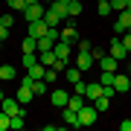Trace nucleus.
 Wrapping results in <instances>:
<instances>
[{"label": "nucleus", "instance_id": "obj_40", "mask_svg": "<svg viewBox=\"0 0 131 131\" xmlns=\"http://www.w3.org/2000/svg\"><path fill=\"white\" fill-rule=\"evenodd\" d=\"M41 3H52V0H41Z\"/></svg>", "mask_w": 131, "mask_h": 131}, {"label": "nucleus", "instance_id": "obj_1", "mask_svg": "<svg viewBox=\"0 0 131 131\" xmlns=\"http://www.w3.org/2000/svg\"><path fill=\"white\" fill-rule=\"evenodd\" d=\"M0 111H6L9 117H15V114H26V105H20V102H18V96H15V99H6V96H3V102H0Z\"/></svg>", "mask_w": 131, "mask_h": 131}, {"label": "nucleus", "instance_id": "obj_28", "mask_svg": "<svg viewBox=\"0 0 131 131\" xmlns=\"http://www.w3.org/2000/svg\"><path fill=\"white\" fill-rule=\"evenodd\" d=\"M9 128H12V117L6 111H0V131H9Z\"/></svg>", "mask_w": 131, "mask_h": 131}, {"label": "nucleus", "instance_id": "obj_32", "mask_svg": "<svg viewBox=\"0 0 131 131\" xmlns=\"http://www.w3.org/2000/svg\"><path fill=\"white\" fill-rule=\"evenodd\" d=\"M35 61H38V58H35V52H24V67H26V70L35 64Z\"/></svg>", "mask_w": 131, "mask_h": 131}, {"label": "nucleus", "instance_id": "obj_34", "mask_svg": "<svg viewBox=\"0 0 131 131\" xmlns=\"http://www.w3.org/2000/svg\"><path fill=\"white\" fill-rule=\"evenodd\" d=\"M122 44H125V50L131 52V29H128V32H122Z\"/></svg>", "mask_w": 131, "mask_h": 131}, {"label": "nucleus", "instance_id": "obj_29", "mask_svg": "<svg viewBox=\"0 0 131 131\" xmlns=\"http://www.w3.org/2000/svg\"><path fill=\"white\" fill-rule=\"evenodd\" d=\"M111 9H117V12H125V9H128V0H111Z\"/></svg>", "mask_w": 131, "mask_h": 131}, {"label": "nucleus", "instance_id": "obj_31", "mask_svg": "<svg viewBox=\"0 0 131 131\" xmlns=\"http://www.w3.org/2000/svg\"><path fill=\"white\" fill-rule=\"evenodd\" d=\"M84 90H88V82H84V79H79V82L73 84V93H82L84 96Z\"/></svg>", "mask_w": 131, "mask_h": 131}, {"label": "nucleus", "instance_id": "obj_41", "mask_svg": "<svg viewBox=\"0 0 131 131\" xmlns=\"http://www.w3.org/2000/svg\"><path fill=\"white\" fill-rule=\"evenodd\" d=\"M96 3H105V0H96Z\"/></svg>", "mask_w": 131, "mask_h": 131}, {"label": "nucleus", "instance_id": "obj_37", "mask_svg": "<svg viewBox=\"0 0 131 131\" xmlns=\"http://www.w3.org/2000/svg\"><path fill=\"white\" fill-rule=\"evenodd\" d=\"M119 131H131V119H122L119 122Z\"/></svg>", "mask_w": 131, "mask_h": 131}, {"label": "nucleus", "instance_id": "obj_23", "mask_svg": "<svg viewBox=\"0 0 131 131\" xmlns=\"http://www.w3.org/2000/svg\"><path fill=\"white\" fill-rule=\"evenodd\" d=\"M93 108L102 114V111H108V108H111V99H108V96H99V99H93Z\"/></svg>", "mask_w": 131, "mask_h": 131}, {"label": "nucleus", "instance_id": "obj_13", "mask_svg": "<svg viewBox=\"0 0 131 131\" xmlns=\"http://www.w3.org/2000/svg\"><path fill=\"white\" fill-rule=\"evenodd\" d=\"M32 93H35V99L38 96H47L50 93V84L44 82V79H32Z\"/></svg>", "mask_w": 131, "mask_h": 131}, {"label": "nucleus", "instance_id": "obj_17", "mask_svg": "<svg viewBox=\"0 0 131 131\" xmlns=\"http://www.w3.org/2000/svg\"><path fill=\"white\" fill-rule=\"evenodd\" d=\"M76 29H79V26H76V24H67L64 29H61V41H76V35H79V32H76Z\"/></svg>", "mask_w": 131, "mask_h": 131}, {"label": "nucleus", "instance_id": "obj_7", "mask_svg": "<svg viewBox=\"0 0 131 131\" xmlns=\"http://www.w3.org/2000/svg\"><path fill=\"white\" fill-rule=\"evenodd\" d=\"M108 52H111V56L117 58V61H122V58L128 56V50H125V44H122V38H119V35H117V38L111 41V47H108Z\"/></svg>", "mask_w": 131, "mask_h": 131}, {"label": "nucleus", "instance_id": "obj_38", "mask_svg": "<svg viewBox=\"0 0 131 131\" xmlns=\"http://www.w3.org/2000/svg\"><path fill=\"white\" fill-rule=\"evenodd\" d=\"M26 3H29V6H32V3H41V0H26Z\"/></svg>", "mask_w": 131, "mask_h": 131}, {"label": "nucleus", "instance_id": "obj_19", "mask_svg": "<svg viewBox=\"0 0 131 131\" xmlns=\"http://www.w3.org/2000/svg\"><path fill=\"white\" fill-rule=\"evenodd\" d=\"M82 105H84V96H82V93H73V96H70V102H67V108H73L76 114L82 111Z\"/></svg>", "mask_w": 131, "mask_h": 131}, {"label": "nucleus", "instance_id": "obj_42", "mask_svg": "<svg viewBox=\"0 0 131 131\" xmlns=\"http://www.w3.org/2000/svg\"><path fill=\"white\" fill-rule=\"evenodd\" d=\"M128 73H131V64H128Z\"/></svg>", "mask_w": 131, "mask_h": 131}, {"label": "nucleus", "instance_id": "obj_12", "mask_svg": "<svg viewBox=\"0 0 131 131\" xmlns=\"http://www.w3.org/2000/svg\"><path fill=\"white\" fill-rule=\"evenodd\" d=\"M131 76V73H128ZM128 76H114V90H117V93H125V90H131V79H128Z\"/></svg>", "mask_w": 131, "mask_h": 131}, {"label": "nucleus", "instance_id": "obj_4", "mask_svg": "<svg viewBox=\"0 0 131 131\" xmlns=\"http://www.w3.org/2000/svg\"><path fill=\"white\" fill-rule=\"evenodd\" d=\"M96 108L93 105H82V111H79V125H93L96 122Z\"/></svg>", "mask_w": 131, "mask_h": 131}, {"label": "nucleus", "instance_id": "obj_27", "mask_svg": "<svg viewBox=\"0 0 131 131\" xmlns=\"http://www.w3.org/2000/svg\"><path fill=\"white\" fill-rule=\"evenodd\" d=\"M58 79H61V73L56 70V67H47V76H44V82L52 84V82H58Z\"/></svg>", "mask_w": 131, "mask_h": 131}, {"label": "nucleus", "instance_id": "obj_10", "mask_svg": "<svg viewBox=\"0 0 131 131\" xmlns=\"http://www.w3.org/2000/svg\"><path fill=\"white\" fill-rule=\"evenodd\" d=\"M32 99H35V93H32V84L20 82V88H18V102H20V105H29Z\"/></svg>", "mask_w": 131, "mask_h": 131}, {"label": "nucleus", "instance_id": "obj_33", "mask_svg": "<svg viewBox=\"0 0 131 131\" xmlns=\"http://www.w3.org/2000/svg\"><path fill=\"white\" fill-rule=\"evenodd\" d=\"M0 24L12 29V24H15V12H9V15H3V18H0Z\"/></svg>", "mask_w": 131, "mask_h": 131}, {"label": "nucleus", "instance_id": "obj_18", "mask_svg": "<svg viewBox=\"0 0 131 131\" xmlns=\"http://www.w3.org/2000/svg\"><path fill=\"white\" fill-rule=\"evenodd\" d=\"M64 79L70 82V84H76V82L82 79V70H79V67H70V64H67V70H64Z\"/></svg>", "mask_w": 131, "mask_h": 131}, {"label": "nucleus", "instance_id": "obj_11", "mask_svg": "<svg viewBox=\"0 0 131 131\" xmlns=\"http://www.w3.org/2000/svg\"><path fill=\"white\" fill-rule=\"evenodd\" d=\"M70 96H73V93H67V90H52V93H50V102L56 105V108H67Z\"/></svg>", "mask_w": 131, "mask_h": 131}, {"label": "nucleus", "instance_id": "obj_16", "mask_svg": "<svg viewBox=\"0 0 131 131\" xmlns=\"http://www.w3.org/2000/svg\"><path fill=\"white\" fill-rule=\"evenodd\" d=\"M26 76H32V79H44V76H47V67H44L41 61H35V64L26 70Z\"/></svg>", "mask_w": 131, "mask_h": 131}, {"label": "nucleus", "instance_id": "obj_15", "mask_svg": "<svg viewBox=\"0 0 131 131\" xmlns=\"http://www.w3.org/2000/svg\"><path fill=\"white\" fill-rule=\"evenodd\" d=\"M84 96H88V99H99V96H102V82H88Z\"/></svg>", "mask_w": 131, "mask_h": 131}, {"label": "nucleus", "instance_id": "obj_24", "mask_svg": "<svg viewBox=\"0 0 131 131\" xmlns=\"http://www.w3.org/2000/svg\"><path fill=\"white\" fill-rule=\"evenodd\" d=\"M20 47H24V52H35V50H38V41H35L32 35H26V38H24V44H20Z\"/></svg>", "mask_w": 131, "mask_h": 131}, {"label": "nucleus", "instance_id": "obj_8", "mask_svg": "<svg viewBox=\"0 0 131 131\" xmlns=\"http://www.w3.org/2000/svg\"><path fill=\"white\" fill-rule=\"evenodd\" d=\"M52 52H56V58H64V61H70V52H73V44L70 41H56V47H52Z\"/></svg>", "mask_w": 131, "mask_h": 131}, {"label": "nucleus", "instance_id": "obj_2", "mask_svg": "<svg viewBox=\"0 0 131 131\" xmlns=\"http://www.w3.org/2000/svg\"><path fill=\"white\" fill-rule=\"evenodd\" d=\"M93 64H96L93 52H90V50H88V52H84V50H79V56H76V67H79L82 73H88V70H90Z\"/></svg>", "mask_w": 131, "mask_h": 131}, {"label": "nucleus", "instance_id": "obj_26", "mask_svg": "<svg viewBox=\"0 0 131 131\" xmlns=\"http://www.w3.org/2000/svg\"><path fill=\"white\" fill-rule=\"evenodd\" d=\"M0 79H3V82L15 79V67H12V64H3V67H0Z\"/></svg>", "mask_w": 131, "mask_h": 131}, {"label": "nucleus", "instance_id": "obj_3", "mask_svg": "<svg viewBox=\"0 0 131 131\" xmlns=\"http://www.w3.org/2000/svg\"><path fill=\"white\" fill-rule=\"evenodd\" d=\"M44 15H47V6H41V3H32V6H26V9H24L26 24H32V20H41Z\"/></svg>", "mask_w": 131, "mask_h": 131}, {"label": "nucleus", "instance_id": "obj_30", "mask_svg": "<svg viewBox=\"0 0 131 131\" xmlns=\"http://www.w3.org/2000/svg\"><path fill=\"white\" fill-rule=\"evenodd\" d=\"M99 18H108V12H111V0H105V3H99Z\"/></svg>", "mask_w": 131, "mask_h": 131}, {"label": "nucleus", "instance_id": "obj_39", "mask_svg": "<svg viewBox=\"0 0 131 131\" xmlns=\"http://www.w3.org/2000/svg\"><path fill=\"white\" fill-rule=\"evenodd\" d=\"M0 102H3V90H0Z\"/></svg>", "mask_w": 131, "mask_h": 131}, {"label": "nucleus", "instance_id": "obj_36", "mask_svg": "<svg viewBox=\"0 0 131 131\" xmlns=\"http://www.w3.org/2000/svg\"><path fill=\"white\" fill-rule=\"evenodd\" d=\"M6 38H9V26H3V24H0V41H6Z\"/></svg>", "mask_w": 131, "mask_h": 131}, {"label": "nucleus", "instance_id": "obj_22", "mask_svg": "<svg viewBox=\"0 0 131 131\" xmlns=\"http://www.w3.org/2000/svg\"><path fill=\"white\" fill-rule=\"evenodd\" d=\"M76 15H82V0H70L67 6V18H76Z\"/></svg>", "mask_w": 131, "mask_h": 131}, {"label": "nucleus", "instance_id": "obj_21", "mask_svg": "<svg viewBox=\"0 0 131 131\" xmlns=\"http://www.w3.org/2000/svg\"><path fill=\"white\" fill-rule=\"evenodd\" d=\"M44 20H47V24H50V26H56V29L61 26V18H58V15H56V12H52V9H50V6H47V15H44Z\"/></svg>", "mask_w": 131, "mask_h": 131}, {"label": "nucleus", "instance_id": "obj_25", "mask_svg": "<svg viewBox=\"0 0 131 131\" xmlns=\"http://www.w3.org/2000/svg\"><path fill=\"white\" fill-rule=\"evenodd\" d=\"M6 6H9L12 12H24L29 3H26V0H6Z\"/></svg>", "mask_w": 131, "mask_h": 131}, {"label": "nucleus", "instance_id": "obj_35", "mask_svg": "<svg viewBox=\"0 0 131 131\" xmlns=\"http://www.w3.org/2000/svg\"><path fill=\"white\" fill-rule=\"evenodd\" d=\"M90 52H93V58L99 61V58H102V56H105V52H108V50H99V47H93V50H90Z\"/></svg>", "mask_w": 131, "mask_h": 131}, {"label": "nucleus", "instance_id": "obj_6", "mask_svg": "<svg viewBox=\"0 0 131 131\" xmlns=\"http://www.w3.org/2000/svg\"><path fill=\"white\" fill-rule=\"evenodd\" d=\"M128 29H131V6H128L125 12H119V20H117V24H114V32H117V35L128 32Z\"/></svg>", "mask_w": 131, "mask_h": 131}, {"label": "nucleus", "instance_id": "obj_14", "mask_svg": "<svg viewBox=\"0 0 131 131\" xmlns=\"http://www.w3.org/2000/svg\"><path fill=\"white\" fill-rule=\"evenodd\" d=\"M61 117H64V122H67V125L79 128V114H76L73 108H61Z\"/></svg>", "mask_w": 131, "mask_h": 131}, {"label": "nucleus", "instance_id": "obj_5", "mask_svg": "<svg viewBox=\"0 0 131 131\" xmlns=\"http://www.w3.org/2000/svg\"><path fill=\"white\" fill-rule=\"evenodd\" d=\"M50 29H52V26H50V24H47V20H44V18H41V20H32V24H29V35H32V38H35V41H38V38H44V35H47V32H50Z\"/></svg>", "mask_w": 131, "mask_h": 131}, {"label": "nucleus", "instance_id": "obj_9", "mask_svg": "<svg viewBox=\"0 0 131 131\" xmlns=\"http://www.w3.org/2000/svg\"><path fill=\"white\" fill-rule=\"evenodd\" d=\"M96 64H99V70H108V73H117V67H119V61H117V58H114V56H111V52H105V56H102V58H99V61H96Z\"/></svg>", "mask_w": 131, "mask_h": 131}, {"label": "nucleus", "instance_id": "obj_20", "mask_svg": "<svg viewBox=\"0 0 131 131\" xmlns=\"http://www.w3.org/2000/svg\"><path fill=\"white\" fill-rule=\"evenodd\" d=\"M38 61H41L44 67H52V64H56V52H52V50H47V52H41V56H38Z\"/></svg>", "mask_w": 131, "mask_h": 131}]
</instances>
